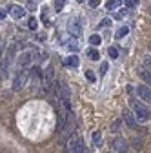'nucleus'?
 <instances>
[{"instance_id":"1","label":"nucleus","mask_w":151,"mask_h":153,"mask_svg":"<svg viewBox=\"0 0 151 153\" xmlns=\"http://www.w3.org/2000/svg\"><path fill=\"white\" fill-rule=\"evenodd\" d=\"M129 102H131V106L135 108V115H137V119L138 120H147L149 119V109L146 108V106H142L138 100H135L133 97L129 99Z\"/></svg>"},{"instance_id":"2","label":"nucleus","mask_w":151,"mask_h":153,"mask_svg":"<svg viewBox=\"0 0 151 153\" xmlns=\"http://www.w3.org/2000/svg\"><path fill=\"white\" fill-rule=\"evenodd\" d=\"M27 79H29V71H27V69L20 71V73H18V75L15 76V82H13V89H15V91H18V89H22Z\"/></svg>"},{"instance_id":"3","label":"nucleus","mask_w":151,"mask_h":153,"mask_svg":"<svg viewBox=\"0 0 151 153\" xmlns=\"http://www.w3.org/2000/svg\"><path fill=\"white\" fill-rule=\"evenodd\" d=\"M111 148H113V151H117V153H126L127 151V142L124 139H113Z\"/></svg>"},{"instance_id":"4","label":"nucleus","mask_w":151,"mask_h":153,"mask_svg":"<svg viewBox=\"0 0 151 153\" xmlns=\"http://www.w3.org/2000/svg\"><path fill=\"white\" fill-rule=\"evenodd\" d=\"M138 97L149 104V100H151V89H149V86H146V84L138 86Z\"/></svg>"},{"instance_id":"5","label":"nucleus","mask_w":151,"mask_h":153,"mask_svg":"<svg viewBox=\"0 0 151 153\" xmlns=\"http://www.w3.org/2000/svg\"><path fill=\"white\" fill-rule=\"evenodd\" d=\"M33 59H35V56H33L31 51H29V53H22V55H20V59H18V66H20V68H27V66L31 64Z\"/></svg>"},{"instance_id":"6","label":"nucleus","mask_w":151,"mask_h":153,"mask_svg":"<svg viewBox=\"0 0 151 153\" xmlns=\"http://www.w3.org/2000/svg\"><path fill=\"white\" fill-rule=\"evenodd\" d=\"M78 64H80V60H78L77 55H71V56H67V59H64V66H67V68H75V69H77Z\"/></svg>"},{"instance_id":"7","label":"nucleus","mask_w":151,"mask_h":153,"mask_svg":"<svg viewBox=\"0 0 151 153\" xmlns=\"http://www.w3.org/2000/svg\"><path fill=\"white\" fill-rule=\"evenodd\" d=\"M69 153H84V142L80 139L75 140V144L69 148Z\"/></svg>"},{"instance_id":"8","label":"nucleus","mask_w":151,"mask_h":153,"mask_svg":"<svg viewBox=\"0 0 151 153\" xmlns=\"http://www.w3.org/2000/svg\"><path fill=\"white\" fill-rule=\"evenodd\" d=\"M124 120L129 128H137V119L131 115V111H124Z\"/></svg>"},{"instance_id":"9","label":"nucleus","mask_w":151,"mask_h":153,"mask_svg":"<svg viewBox=\"0 0 151 153\" xmlns=\"http://www.w3.org/2000/svg\"><path fill=\"white\" fill-rule=\"evenodd\" d=\"M9 9H11V15H13L15 18H22V16L26 15V9L20 7V6H11Z\"/></svg>"},{"instance_id":"10","label":"nucleus","mask_w":151,"mask_h":153,"mask_svg":"<svg viewBox=\"0 0 151 153\" xmlns=\"http://www.w3.org/2000/svg\"><path fill=\"white\" fill-rule=\"evenodd\" d=\"M15 53H16V44H11V46H9V49H7V55H6V62H7V64H11V62H13Z\"/></svg>"},{"instance_id":"11","label":"nucleus","mask_w":151,"mask_h":153,"mask_svg":"<svg viewBox=\"0 0 151 153\" xmlns=\"http://www.w3.org/2000/svg\"><path fill=\"white\" fill-rule=\"evenodd\" d=\"M87 56L91 60H98L100 59V53H98V49H95V48H89L87 49Z\"/></svg>"},{"instance_id":"12","label":"nucleus","mask_w":151,"mask_h":153,"mask_svg":"<svg viewBox=\"0 0 151 153\" xmlns=\"http://www.w3.org/2000/svg\"><path fill=\"white\" fill-rule=\"evenodd\" d=\"M120 2H122V0H107V2H106V9H109V11L117 9L120 6Z\"/></svg>"},{"instance_id":"13","label":"nucleus","mask_w":151,"mask_h":153,"mask_svg":"<svg viewBox=\"0 0 151 153\" xmlns=\"http://www.w3.org/2000/svg\"><path fill=\"white\" fill-rule=\"evenodd\" d=\"M67 31H69L71 35H75V36L80 35V27H78L77 24H69V26H67Z\"/></svg>"},{"instance_id":"14","label":"nucleus","mask_w":151,"mask_h":153,"mask_svg":"<svg viewBox=\"0 0 151 153\" xmlns=\"http://www.w3.org/2000/svg\"><path fill=\"white\" fill-rule=\"evenodd\" d=\"M100 42H102V38H100L98 35H91V36H89V44H91V46H98Z\"/></svg>"},{"instance_id":"15","label":"nucleus","mask_w":151,"mask_h":153,"mask_svg":"<svg viewBox=\"0 0 151 153\" xmlns=\"http://www.w3.org/2000/svg\"><path fill=\"white\" fill-rule=\"evenodd\" d=\"M127 33H129V27H126V26H124V27H120V29L115 33V36H117V38H122V36H126Z\"/></svg>"},{"instance_id":"16","label":"nucleus","mask_w":151,"mask_h":153,"mask_svg":"<svg viewBox=\"0 0 151 153\" xmlns=\"http://www.w3.org/2000/svg\"><path fill=\"white\" fill-rule=\"evenodd\" d=\"M67 48H69L71 51H77V49H78V40H77V38H71V42L67 44Z\"/></svg>"},{"instance_id":"17","label":"nucleus","mask_w":151,"mask_h":153,"mask_svg":"<svg viewBox=\"0 0 151 153\" xmlns=\"http://www.w3.org/2000/svg\"><path fill=\"white\" fill-rule=\"evenodd\" d=\"M36 26H38V20H36V18H33V16H31V18H29V22H27V27L35 31V29H36Z\"/></svg>"},{"instance_id":"18","label":"nucleus","mask_w":151,"mask_h":153,"mask_svg":"<svg viewBox=\"0 0 151 153\" xmlns=\"http://www.w3.org/2000/svg\"><path fill=\"white\" fill-rule=\"evenodd\" d=\"M93 142H95V146H100V144H102V140H100V133H98V131L93 133Z\"/></svg>"},{"instance_id":"19","label":"nucleus","mask_w":151,"mask_h":153,"mask_svg":"<svg viewBox=\"0 0 151 153\" xmlns=\"http://www.w3.org/2000/svg\"><path fill=\"white\" fill-rule=\"evenodd\" d=\"M64 6H66V0H55V9L56 11H60Z\"/></svg>"},{"instance_id":"20","label":"nucleus","mask_w":151,"mask_h":153,"mask_svg":"<svg viewBox=\"0 0 151 153\" xmlns=\"http://www.w3.org/2000/svg\"><path fill=\"white\" fill-rule=\"evenodd\" d=\"M107 53H109L111 59H117V56H118V49H117V48H109V49H107Z\"/></svg>"},{"instance_id":"21","label":"nucleus","mask_w":151,"mask_h":153,"mask_svg":"<svg viewBox=\"0 0 151 153\" xmlns=\"http://www.w3.org/2000/svg\"><path fill=\"white\" fill-rule=\"evenodd\" d=\"M127 13H129V9H122V11H117V13H115V18H124V16H127Z\"/></svg>"},{"instance_id":"22","label":"nucleus","mask_w":151,"mask_h":153,"mask_svg":"<svg viewBox=\"0 0 151 153\" xmlns=\"http://www.w3.org/2000/svg\"><path fill=\"white\" fill-rule=\"evenodd\" d=\"M107 69H109V64H107V62H102V64H100V73H102V75H106V73H107Z\"/></svg>"},{"instance_id":"23","label":"nucleus","mask_w":151,"mask_h":153,"mask_svg":"<svg viewBox=\"0 0 151 153\" xmlns=\"http://www.w3.org/2000/svg\"><path fill=\"white\" fill-rule=\"evenodd\" d=\"M86 79L89 82H95V73H93V71H86Z\"/></svg>"},{"instance_id":"24","label":"nucleus","mask_w":151,"mask_h":153,"mask_svg":"<svg viewBox=\"0 0 151 153\" xmlns=\"http://www.w3.org/2000/svg\"><path fill=\"white\" fill-rule=\"evenodd\" d=\"M109 26H111L109 18H102V20H100V27H109Z\"/></svg>"},{"instance_id":"25","label":"nucleus","mask_w":151,"mask_h":153,"mask_svg":"<svg viewBox=\"0 0 151 153\" xmlns=\"http://www.w3.org/2000/svg\"><path fill=\"white\" fill-rule=\"evenodd\" d=\"M120 124H122V120L118 119V120H115V122H113V126H111V131H117L118 128H120Z\"/></svg>"},{"instance_id":"26","label":"nucleus","mask_w":151,"mask_h":153,"mask_svg":"<svg viewBox=\"0 0 151 153\" xmlns=\"http://www.w3.org/2000/svg\"><path fill=\"white\" fill-rule=\"evenodd\" d=\"M27 7H29V11H35V7H36V0H27Z\"/></svg>"},{"instance_id":"27","label":"nucleus","mask_w":151,"mask_h":153,"mask_svg":"<svg viewBox=\"0 0 151 153\" xmlns=\"http://www.w3.org/2000/svg\"><path fill=\"white\" fill-rule=\"evenodd\" d=\"M124 4H126V7L129 9V7H133V4H135V2H133V0H124Z\"/></svg>"},{"instance_id":"28","label":"nucleus","mask_w":151,"mask_h":153,"mask_svg":"<svg viewBox=\"0 0 151 153\" xmlns=\"http://www.w3.org/2000/svg\"><path fill=\"white\" fill-rule=\"evenodd\" d=\"M42 20H44V22H49V16H47V11H46V9H44V13H42Z\"/></svg>"},{"instance_id":"29","label":"nucleus","mask_w":151,"mask_h":153,"mask_svg":"<svg viewBox=\"0 0 151 153\" xmlns=\"http://www.w3.org/2000/svg\"><path fill=\"white\" fill-rule=\"evenodd\" d=\"M89 4H91L93 7H97V6H98V0H91V2H89Z\"/></svg>"},{"instance_id":"30","label":"nucleus","mask_w":151,"mask_h":153,"mask_svg":"<svg viewBox=\"0 0 151 153\" xmlns=\"http://www.w3.org/2000/svg\"><path fill=\"white\" fill-rule=\"evenodd\" d=\"M6 15H7V13H6L4 9H0V18H6Z\"/></svg>"},{"instance_id":"31","label":"nucleus","mask_w":151,"mask_h":153,"mask_svg":"<svg viewBox=\"0 0 151 153\" xmlns=\"http://www.w3.org/2000/svg\"><path fill=\"white\" fill-rule=\"evenodd\" d=\"M2 53H4V44H0V59H2Z\"/></svg>"},{"instance_id":"32","label":"nucleus","mask_w":151,"mask_h":153,"mask_svg":"<svg viewBox=\"0 0 151 153\" xmlns=\"http://www.w3.org/2000/svg\"><path fill=\"white\" fill-rule=\"evenodd\" d=\"M78 2H86V0H78Z\"/></svg>"},{"instance_id":"33","label":"nucleus","mask_w":151,"mask_h":153,"mask_svg":"<svg viewBox=\"0 0 151 153\" xmlns=\"http://www.w3.org/2000/svg\"><path fill=\"white\" fill-rule=\"evenodd\" d=\"M133 2H138V0H133Z\"/></svg>"}]
</instances>
